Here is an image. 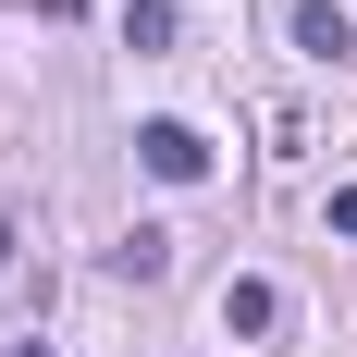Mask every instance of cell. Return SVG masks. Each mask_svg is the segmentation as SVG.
<instances>
[{"instance_id":"cell-8","label":"cell","mask_w":357,"mask_h":357,"mask_svg":"<svg viewBox=\"0 0 357 357\" xmlns=\"http://www.w3.org/2000/svg\"><path fill=\"white\" fill-rule=\"evenodd\" d=\"M0 271H13V222H0Z\"/></svg>"},{"instance_id":"cell-1","label":"cell","mask_w":357,"mask_h":357,"mask_svg":"<svg viewBox=\"0 0 357 357\" xmlns=\"http://www.w3.org/2000/svg\"><path fill=\"white\" fill-rule=\"evenodd\" d=\"M136 160L160 185H197V173H210V136H197V123H136Z\"/></svg>"},{"instance_id":"cell-6","label":"cell","mask_w":357,"mask_h":357,"mask_svg":"<svg viewBox=\"0 0 357 357\" xmlns=\"http://www.w3.org/2000/svg\"><path fill=\"white\" fill-rule=\"evenodd\" d=\"M333 234H357V185H333Z\"/></svg>"},{"instance_id":"cell-4","label":"cell","mask_w":357,"mask_h":357,"mask_svg":"<svg viewBox=\"0 0 357 357\" xmlns=\"http://www.w3.org/2000/svg\"><path fill=\"white\" fill-rule=\"evenodd\" d=\"M296 50H308V62H345V50H357V25L333 13V0H296Z\"/></svg>"},{"instance_id":"cell-9","label":"cell","mask_w":357,"mask_h":357,"mask_svg":"<svg viewBox=\"0 0 357 357\" xmlns=\"http://www.w3.org/2000/svg\"><path fill=\"white\" fill-rule=\"evenodd\" d=\"M13 357H50V345H13Z\"/></svg>"},{"instance_id":"cell-7","label":"cell","mask_w":357,"mask_h":357,"mask_svg":"<svg viewBox=\"0 0 357 357\" xmlns=\"http://www.w3.org/2000/svg\"><path fill=\"white\" fill-rule=\"evenodd\" d=\"M37 13H86V0H37Z\"/></svg>"},{"instance_id":"cell-2","label":"cell","mask_w":357,"mask_h":357,"mask_svg":"<svg viewBox=\"0 0 357 357\" xmlns=\"http://www.w3.org/2000/svg\"><path fill=\"white\" fill-rule=\"evenodd\" d=\"M271 321H284V284H259V271H234V284H222V333H234V345H259Z\"/></svg>"},{"instance_id":"cell-5","label":"cell","mask_w":357,"mask_h":357,"mask_svg":"<svg viewBox=\"0 0 357 357\" xmlns=\"http://www.w3.org/2000/svg\"><path fill=\"white\" fill-rule=\"evenodd\" d=\"M123 50H173V0H123Z\"/></svg>"},{"instance_id":"cell-3","label":"cell","mask_w":357,"mask_h":357,"mask_svg":"<svg viewBox=\"0 0 357 357\" xmlns=\"http://www.w3.org/2000/svg\"><path fill=\"white\" fill-rule=\"evenodd\" d=\"M111 271H123V284H160V271H173V222H136V234L111 247Z\"/></svg>"}]
</instances>
